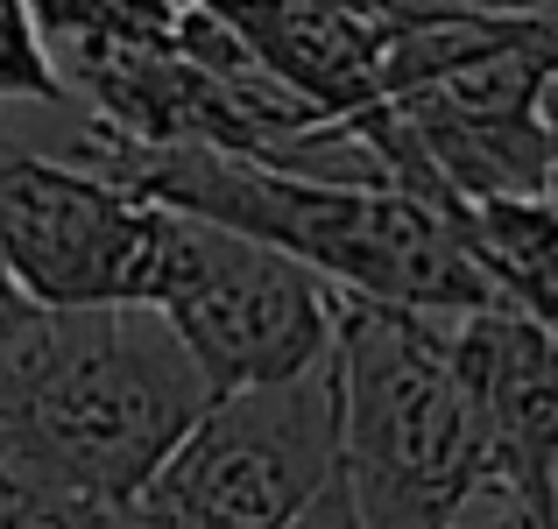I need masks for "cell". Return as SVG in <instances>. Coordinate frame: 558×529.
<instances>
[{
	"label": "cell",
	"instance_id": "obj_1",
	"mask_svg": "<svg viewBox=\"0 0 558 529\" xmlns=\"http://www.w3.org/2000/svg\"><path fill=\"white\" fill-rule=\"evenodd\" d=\"M71 163L121 184L142 205L247 233V241L304 261L312 275H326L340 297L396 304V311L417 318H452V325L502 311L495 283L460 247L452 219L410 198V190L318 184V176H290L219 149H142V142H121L107 127H85Z\"/></svg>",
	"mask_w": 558,
	"mask_h": 529
},
{
	"label": "cell",
	"instance_id": "obj_2",
	"mask_svg": "<svg viewBox=\"0 0 558 529\" xmlns=\"http://www.w3.org/2000/svg\"><path fill=\"white\" fill-rule=\"evenodd\" d=\"M213 403L163 311H43L0 360V466L64 502L135 508Z\"/></svg>",
	"mask_w": 558,
	"mask_h": 529
},
{
	"label": "cell",
	"instance_id": "obj_3",
	"mask_svg": "<svg viewBox=\"0 0 558 529\" xmlns=\"http://www.w3.org/2000/svg\"><path fill=\"white\" fill-rule=\"evenodd\" d=\"M340 480L368 529H474L495 452L452 318L340 297Z\"/></svg>",
	"mask_w": 558,
	"mask_h": 529
},
{
	"label": "cell",
	"instance_id": "obj_4",
	"mask_svg": "<svg viewBox=\"0 0 558 529\" xmlns=\"http://www.w3.org/2000/svg\"><path fill=\"white\" fill-rule=\"evenodd\" d=\"M149 311H163L191 346L213 395H255L304 381L340 346V290L304 261L163 212V255L149 275Z\"/></svg>",
	"mask_w": 558,
	"mask_h": 529
},
{
	"label": "cell",
	"instance_id": "obj_5",
	"mask_svg": "<svg viewBox=\"0 0 558 529\" xmlns=\"http://www.w3.org/2000/svg\"><path fill=\"white\" fill-rule=\"evenodd\" d=\"M340 488V360L255 395H219L149 480L135 529H290Z\"/></svg>",
	"mask_w": 558,
	"mask_h": 529
},
{
	"label": "cell",
	"instance_id": "obj_6",
	"mask_svg": "<svg viewBox=\"0 0 558 529\" xmlns=\"http://www.w3.org/2000/svg\"><path fill=\"white\" fill-rule=\"evenodd\" d=\"M163 255V205L64 156H36L0 135V261L36 311H113L149 304Z\"/></svg>",
	"mask_w": 558,
	"mask_h": 529
},
{
	"label": "cell",
	"instance_id": "obj_7",
	"mask_svg": "<svg viewBox=\"0 0 558 529\" xmlns=\"http://www.w3.org/2000/svg\"><path fill=\"white\" fill-rule=\"evenodd\" d=\"M452 233L474 255V269L495 283L502 311L531 318L558 340V205L509 198V205H460Z\"/></svg>",
	"mask_w": 558,
	"mask_h": 529
},
{
	"label": "cell",
	"instance_id": "obj_8",
	"mask_svg": "<svg viewBox=\"0 0 558 529\" xmlns=\"http://www.w3.org/2000/svg\"><path fill=\"white\" fill-rule=\"evenodd\" d=\"M36 28L50 42V64L113 50H156L184 36V0H28Z\"/></svg>",
	"mask_w": 558,
	"mask_h": 529
},
{
	"label": "cell",
	"instance_id": "obj_9",
	"mask_svg": "<svg viewBox=\"0 0 558 529\" xmlns=\"http://www.w3.org/2000/svg\"><path fill=\"white\" fill-rule=\"evenodd\" d=\"M0 99H36V107H64L71 99L28 0H0Z\"/></svg>",
	"mask_w": 558,
	"mask_h": 529
},
{
	"label": "cell",
	"instance_id": "obj_10",
	"mask_svg": "<svg viewBox=\"0 0 558 529\" xmlns=\"http://www.w3.org/2000/svg\"><path fill=\"white\" fill-rule=\"evenodd\" d=\"M36 318H43V311L28 304V290L14 283V275H8V261H0V360L14 353V340H22V332L36 325Z\"/></svg>",
	"mask_w": 558,
	"mask_h": 529
},
{
	"label": "cell",
	"instance_id": "obj_11",
	"mask_svg": "<svg viewBox=\"0 0 558 529\" xmlns=\"http://www.w3.org/2000/svg\"><path fill=\"white\" fill-rule=\"evenodd\" d=\"M290 529H368V522H361L354 494H347V480H340V488H332V494H318V502L304 508V516L290 522Z\"/></svg>",
	"mask_w": 558,
	"mask_h": 529
},
{
	"label": "cell",
	"instance_id": "obj_12",
	"mask_svg": "<svg viewBox=\"0 0 558 529\" xmlns=\"http://www.w3.org/2000/svg\"><path fill=\"white\" fill-rule=\"evenodd\" d=\"M71 529H135V516H128V508H93V502H78V508H71Z\"/></svg>",
	"mask_w": 558,
	"mask_h": 529
},
{
	"label": "cell",
	"instance_id": "obj_13",
	"mask_svg": "<svg viewBox=\"0 0 558 529\" xmlns=\"http://www.w3.org/2000/svg\"><path fill=\"white\" fill-rule=\"evenodd\" d=\"M545 113H551V190H545V198L558 205V93H551V107H545Z\"/></svg>",
	"mask_w": 558,
	"mask_h": 529
}]
</instances>
